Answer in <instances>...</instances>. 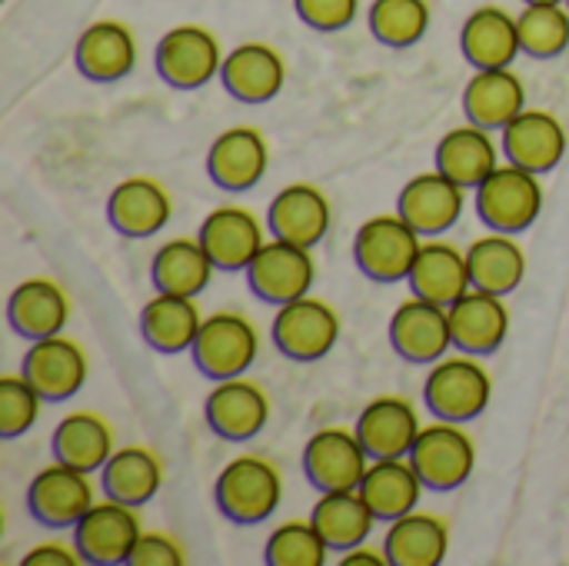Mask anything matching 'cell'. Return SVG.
<instances>
[{
    "instance_id": "obj_1",
    "label": "cell",
    "mask_w": 569,
    "mask_h": 566,
    "mask_svg": "<svg viewBox=\"0 0 569 566\" xmlns=\"http://www.w3.org/2000/svg\"><path fill=\"white\" fill-rule=\"evenodd\" d=\"M213 500L230 524L253 527L277 514L283 500V477L267 457L240 454L220 470L213 484Z\"/></svg>"
},
{
    "instance_id": "obj_2",
    "label": "cell",
    "mask_w": 569,
    "mask_h": 566,
    "mask_svg": "<svg viewBox=\"0 0 569 566\" xmlns=\"http://www.w3.org/2000/svg\"><path fill=\"white\" fill-rule=\"evenodd\" d=\"M493 397V380L480 357L460 354V357H443L430 364L427 384H423V404L437 420L450 424H470L477 420Z\"/></svg>"
},
{
    "instance_id": "obj_3",
    "label": "cell",
    "mask_w": 569,
    "mask_h": 566,
    "mask_svg": "<svg viewBox=\"0 0 569 566\" xmlns=\"http://www.w3.org/2000/svg\"><path fill=\"white\" fill-rule=\"evenodd\" d=\"M477 217L483 220L487 230L500 234H523L537 224L543 210V183L540 173L517 167V163H500L477 190Z\"/></svg>"
},
{
    "instance_id": "obj_4",
    "label": "cell",
    "mask_w": 569,
    "mask_h": 566,
    "mask_svg": "<svg viewBox=\"0 0 569 566\" xmlns=\"http://www.w3.org/2000/svg\"><path fill=\"white\" fill-rule=\"evenodd\" d=\"M423 240L427 237L400 214H377L357 230L353 260L373 284H400L410 277Z\"/></svg>"
},
{
    "instance_id": "obj_5",
    "label": "cell",
    "mask_w": 569,
    "mask_h": 566,
    "mask_svg": "<svg viewBox=\"0 0 569 566\" xmlns=\"http://www.w3.org/2000/svg\"><path fill=\"white\" fill-rule=\"evenodd\" d=\"M257 354H260L257 327L243 314H233V310H220L207 317L190 347V357L207 380L243 377L253 367Z\"/></svg>"
},
{
    "instance_id": "obj_6",
    "label": "cell",
    "mask_w": 569,
    "mask_h": 566,
    "mask_svg": "<svg viewBox=\"0 0 569 566\" xmlns=\"http://www.w3.org/2000/svg\"><path fill=\"white\" fill-rule=\"evenodd\" d=\"M270 337L277 344V350L287 360L297 364H317L323 360L337 340H340V317L330 304L317 300V297H297L290 304L277 307Z\"/></svg>"
},
{
    "instance_id": "obj_7",
    "label": "cell",
    "mask_w": 569,
    "mask_h": 566,
    "mask_svg": "<svg viewBox=\"0 0 569 566\" xmlns=\"http://www.w3.org/2000/svg\"><path fill=\"white\" fill-rule=\"evenodd\" d=\"M410 464L417 467L427 490H457L477 470L473 437L450 420L427 424L410 450Z\"/></svg>"
},
{
    "instance_id": "obj_8",
    "label": "cell",
    "mask_w": 569,
    "mask_h": 566,
    "mask_svg": "<svg viewBox=\"0 0 569 566\" xmlns=\"http://www.w3.org/2000/svg\"><path fill=\"white\" fill-rule=\"evenodd\" d=\"M140 517L137 507L120 500L93 504L73 527V547L83 564L120 566L130 564V554L140 540Z\"/></svg>"
},
{
    "instance_id": "obj_9",
    "label": "cell",
    "mask_w": 569,
    "mask_h": 566,
    "mask_svg": "<svg viewBox=\"0 0 569 566\" xmlns=\"http://www.w3.org/2000/svg\"><path fill=\"white\" fill-rule=\"evenodd\" d=\"M153 63H157V73L170 87H177V90H200L203 83L220 77L223 53H220V40L207 27L180 23V27H173V30H167L160 37Z\"/></svg>"
},
{
    "instance_id": "obj_10",
    "label": "cell",
    "mask_w": 569,
    "mask_h": 566,
    "mask_svg": "<svg viewBox=\"0 0 569 566\" xmlns=\"http://www.w3.org/2000/svg\"><path fill=\"white\" fill-rule=\"evenodd\" d=\"M370 460L373 457L367 454L357 430L347 427H323L303 447V474L317 487V494L360 490Z\"/></svg>"
},
{
    "instance_id": "obj_11",
    "label": "cell",
    "mask_w": 569,
    "mask_h": 566,
    "mask_svg": "<svg viewBox=\"0 0 569 566\" xmlns=\"http://www.w3.org/2000/svg\"><path fill=\"white\" fill-rule=\"evenodd\" d=\"M250 290L263 300V304H290L297 297H307L313 280H317V264L310 257V247L290 244V240H267L260 247V254L253 257V264L243 270Z\"/></svg>"
},
{
    "instance_id": "obj_12",
    "label": "cell",
    "mask_w": 569,
    "mask_h": 566,
    "mask_svg": "<svg viewBox=\"0 0 569 566\" xmlns=\"http://www.w3.org/2000/svg\"><path fill=\"white\" fill-rule=\"evenodd\" d=\"M390 347L397 357L407 364H437L450 354L453 347V330H450V307H440L423 297L403 300L387 327Z\"/></svg>"
},
{
    "instance_id": "obj_13",
    "label": "cell",
    "mask_w": 569,
    "mask_h": 566,
    "mask_svg": "<svg viewBox=\"0 0 569 566\" xmlns=\"http://www.w3.org/2000/svg\"><path fill=\"white\" fill-rule=\"evenodd\" d=\"M93 484L87 470L53 460L27 487V510L50 530H73L77 520L93 507Z\"/></svg>"
},
{
    "instance_id": "obj_14",
    "label": "cell",
    "mask_w": 569,
    "mask_h": 566,
    "mask_svg": "<svg viewBox=\"0 0 569 566\" xmlns=\"http://www.w3.org/2000/svg\"><path fill=\"white\" fill-rule=\"evenodd\" d=\"M20 374L37 387L43 404H63L87 384V354L63 334L40 337L30 340Z\"/></svg>"
},
{
    "instance_id": "obj_15",
    "label": "cell",
    "mask_w": 569,
    "mask_h": 566,
    "mask_svg": "<svg viewBox=\"0 0 569 566\" xmlns=\"http://www.w3.org/2000/svg\"><path fill=\"white\" fill-rule=\"evenodd\" d=\"M203 417L217 437L230 444H247L263 434L270 420V400L257 384L243 377L213 380V390L203 400Z\"/></svg>"
},
{
    "instance_id": "obj_16",
    "label": "cell",
    "mask_w": 569,
    "mask_h": 566,
    "mask_svg": "<svg viewBox=\"0 0 569 566\" xmlns=\"http://www.w3.org/2000/svg\"><path fill=\"white\" fill-rule=\"evenodd\" d=\"M463 203H467V187H460L443 170H430L403 183L397 197V214L410 220L423 237H440L460 220Z\"/></svg>"
},
{
    "instance_id": "obj_17",
    "label": "cell",
    "mask_w": 569,
    "mask_h": 566,
    "mask_svg": "<svg viewBox=\"0 0 569 566\" xmlns=\"http://www.w3.org/2000/svg\"><path fill=\"white\" fill-rule=\"evenodd\" d=\"M200 244L210 254L217 270H247L253 264V257L260 254V247L267 244L263 224L237 203L227 207H213L203 224H200Z\"/></svg>"
},
{
    "instance_id": "obj_18",
    "label": "cell",
    "mask_w": 569,
    "mask_h": 566,
    "mask_svg": "<svg viewBox=\"0 0 569 566\" xmlns=\"http://www.w3.org/2000/svg\"><path fill=\"white\" fill-rule=\"evenodd\" d=\"M270 147L267 137L253 127H230L213 137L207 150V173L220 190L243 193L267 177Z\"/></svg>"
},
{
    "instance_id": "obj_19",
    "label": "cell",
    "mask_w": 569,
    "mask_h": 566,
    "mask_svg": "<svg viewBox=\"0 0 569 566\" xmlns=\"http://www.w3.org/2000/svg\"><path fill=\"white\" fill-rule=\"evenodd\" d=\"M500 147L510 163L527 167L533 173H550L567 157V130L550 110L527 107L503 127Z\"/></svg>"
},
{
    "instance_id": "obj_20",
    "label": "cell",
    "mask_w": 569,
    "mask_h": 566,
    "mask_svg": "<svg viewBox=\"0 0 569 566\" xmlns=\"http://www.w3.org/2000/svg\"><path fill=\"white\" fill-rule=\"evenodd\" d=\"M220 80L240 103H270L287 83V63L270 43L247 40L223 57Z\"/></svg>"
},
{
    "instance_id": "obj_21",
    "label": "cell",
    "mask_w": 569,
    "mask_h": 566,
    "mask_svg": "<svg viewBox=\"0 0 569 566\" xmlns=\"http://www.w3.org/2000/svg\"><path fill=\"white\" fill-rule=\"evenodd\" d=\"M450 330H453V347L460 354H473V357L497 354L510 337L507 297L487 290H467L450 307Z\"/></svg>"
},
{
    "instance_id": "obj_22",
    "label": "cell",
    "mask_w": 569,
    "mask_h": 566,
    "mask_svg": "<svg viewBox=\"0 0 569 566\" xmlns=\"http://www.w3.org/2000/svg\"><path fill=\"white\" fill-rule=\"evenodd\" d=\"M170 193L150 177H127L107 197V220L120 237L143 240L170 224Z\"/></svg>"
},
{
    "instance_id": "obj_23",
    "label": "cell",
    "mask_w": 569,
    "mask_h": 566,
    "mask_svg": "<svg viewBox=\"0 0 569 566\" xmlns=\"http://www.w3.org/2000/svg\"><path fill=\"white\" fill-rule=\"evenodd\" d=\"M73 60H77V70L93 83L123 80L137 67L133 30L120 20H97L77 37Z\"/></svg>"
},
{
    "instance_id": "obj_24",
    "label": "cell",
    "mask_w": 569,
    "mask_h": 566,
    "mask_svg": "<svg viewBox=\"0 0 569 566\" xmlns=\"http://www.w3.org/2000/svg\"><path fill=\"white\" fill-rule=\"evenodd\" d=\"M267 227L273 237L313 250L330 230V200L313 183H290L270 200Z\"/></svg>"
},
{
    "instance_id": "obj_25",
    "label": "cell",
    "mask_w": 569,
    "mask_h": 566,
    "mask_svg": "<svg viewBox=\"0 0 569 566\" xmlns=\"http://www.w3.org/2000/svg\"><path fill=\"white\" fill-rule=\"evenodd\" d=\"M353 430L363 440L367 454L373 460H383V457H410L423 424H420L410 400H403V397H377L373 404L363 407Z\"/></svg>"
},
{
    "instance_id": "obj_26",
    "label": "cell",
    "mask_w": 569,
    "mask_h": 566,
    "mask_svg": "<svg viewBox=\"0 0 569 566\" xmlns=\"http://www.w3.org/2000/svg\"><path fill=\"white\" fill-rule=\"evenodd\" d=\"M523 110H527V87L510 67L477 70L463 87V113L477 127L503 130Z\"/></svg>"
},
{
    "instance_id": "obj_27",
    "label": "cell",
    "mask_w": 569,
    "mask_h": 566,
    "mask_svg": "<svg viewBox=\"0 0 569 566\" xmlns=\"http://www.w3.org/2000/svg\"><path fill=\"white\" fill-rule=\"evenodd\" d=\"M410 290L423 300H433L440 307H453L467 290H473L470 280V260L463 250H457L447 240H423L420 257L407 277Z\"/></svg>"
},
{
    "instance_id": "obj_28",
    "label": "cell",
    "mask_w": 569,
    "mask_h": 566,
    "mask_svg": "<svg viewBox=\"0 0 569 566\" xmlns=\"http://www.w3.org/2000/svg\"><path fill=\"white\" fill-rule=\"evenodd\" d=\"M460 50L473 70L510 67L517 60V53H523L517 17L507 13L503 7H493V3L473 10L460 30Z\"/></svg>"
},
{
    "instance_id": "obj_29",
    "label": "cell",
    "mask_w": 569,
    "mask_h": 566,
    "mask_svg": "<svg viewBox=\"0 0 569 566\" xmlns=\"http://www.w3.org/2000/svg\"><path fill=\"white\" fill-rule=\"evenodd\" d=\"M500 153H503V147H497V140L490 137L487 127L463 123L440 137L433 157H437V170L453 177L460 187L477 190L500 167Z\"/></svg>"
},
{
    "instance_id": "obj_30",
    "label": "cell",
    "mask_w": 569,
    "mask_h": 566,
    "mask_svg": "<svg viewBox=\"0 0 569 566\" xmlns=\"http://www.w3.org/2000/svg\"><path fill=\"white\" fill-rule=\"evenodd\" d=\"M67 317H70L67 294L60 290L57 280H47V277L23 280L7 300V324L23 340H40V337L63 334Z\"/></svg>"
},
{
    "instance_id": "obj_31",
    "label": "cell",
    "mask_w": 569,
    "mask_h": 566,
    "mask_svg": "<svg viewBox=\"0 0 569 566\" xmlns=\"http://www.w3.org/2000/svg\"><path fill=\"white\" fill-rule=\"evenodd\" d=\"M427 484L420 480L417 467L410 464V457H383V460H370L367 477L360 484L363 500L370 504V510L377 514V520L393 524L403 514L417 510L420 497H423Z\"/></svg>"
},
{
    "instance_id": "obj_32",
    "label": "cell",
    "mask_w": 569,
    "mask_h": 566,
    "mask_svg": "<svg viewBox=\"0 0 569 566\" xmlns=\"http://www.w3.org/2000/svg\"><path fill=\"white\" fill-rule=\"evenodd\" d=\"M200 327H203V317H200L193 297L157 290V297H150L140 310V337L157 354L190 350Z\"/></svg>"
},
{
    "instance_id": "obj_33",
    "label": "cell",
    "mask_w": 569,
    "mask_h": 566,
    "mask_svg": "<svg viewBox=\"0 0 569 566\" xmlns=\"http://www.w3.org/2000/svg\"><path fill=\"white\" fill-rule=\"evenodd\" d=\"M467 260H470L473 290H487L497 297H510L527 277V254L513 240V234L490 230L477 237L467 250Z\"/></svg>"
},
{
    "instance_id": "obj_34",
    "label": "cell",
    "mask_w": 569,
    "mask_h": 566,
    "mask_svg": "<svg viewBox=\"0 0 569 566\" xmlns=\"http://www.w3.org/2000/svg\"><path fill=\"white\" fill-rule=\"evenodd\" d=\"M310 520L320 530V537L327 540V547L343 550V554L353 547H363L373 534V524H380L360 490L320 494V500L310 510Z\"/></svg>"
},
{
    "instance_id": "obj_35",
    "label": "cell",
    "mask_w": 569,
    "mask_h": 566,
    "mask_svg": "<svg viewBox=\"0 0 569 566\" xmlns=\"http://www.w3.org/2000/svg\"><path fill=\"white\" fill-rule=\"evenodd\" d=\"M213 260L203 250L200 237H173L167 244H160V250L153 254L150 264V280L160 294H180V297H197L207 290V284L213 280Z\"/></svg>"
},
{
    "instance_id": "obj_36",
    "label": "cell",
    "mask_w": 569,
    "mask_h": 566,
    "mask_svg": "<svg viewBox=\"0 0 569 566\" xmlns=\"http://www.w3.org/2000/svg\"><path fill=\"white\" fill-rule=\"evenodd\" d=\"M450 550V530L440 517L410 510L390 524L383 554L390 566H440Z\"/></svg>"
},
{
    "instance_id": "obj_37",
    "label": "cell",
    "mask_w": 569,
    "mask_h": 566,
    "mask_svg": "<svg viewBox=\"0 0 569 566\" xmlns=\"http://www.w3.org/2000/svg\"><path fill=\"white\" fill-rule=\"evenodd\" d=\"M50 454L53 460L60 464H70L77 470H100L110 454H113V430L103 417L97 414H87V410H77V414H67L57 427H53V437H50Z\"/></svg>"
},
{
    "instance_id": "obj_38",
    "label": "cell",
    "mask_w": 569,
    "mask_h": 566,
    "mask_svg": "<svg viewBox=\"0 0 569 566\" xmlns=\"http://www.w3.org/2000/svg\"><path fill=\"white\" fill-rule=\"evenodd\" d=\"M100 484L110 500L143 507L163 487V464L147 447H123L113 450L110 460L100 467Z\"/></svg>"
},
{
    "instance_id": "obj_39",
    "label": "cell",
    "mask_w": 569,
    "mask_h": 566,
    "mask_svg": "<svg viewBox=\"0 0 569 566\" xmlns=\"http://www.w3.org/2000/svg\"><path fill=\"white\" fill-rule=\"evenodd\" d=\"M370 33L387 47H413L430 30L427 0H373L370 3Z\"/></svg>"
},
{
    "instance_id": "obj_40",
    "label": "cell",
    "mask_w": 569,
    "mask_h": 566,
    "mask_svg": "<svg viewBox=\"0 0 569 566\" xmlns=\"http://www.w3.org/2000/svg\"><path fill=\"white\" fill-rule=\"evenodd\" d=\"M520 47L537 60L560 57L569 47V7L563 3H527L517 13Z\"/></svg>"
},
{
    "instance_id": "obj_41",
    "label": "cell",
    "mask_w": 569,
    "mask_h": 566,
    "mask_svg": "<svg viewBox=\"0 0 569 566\" xmlns=\"http://www.w3.org/2000/svg\"><path fill=\"white\" fill-rule=\"evenodd\" d=\"M327 540L313 527V520H287L280 524L263 547L267 566H323L327 564Z\"/></svg>"
},
{
    "instance_id": "obj_42",
    "label": "cell",
    "mask_w": 569,
    "mask_h": 566,
    "mask_svg": "<svg viewBox=\"0 0 569 566\" xmlns=\"http://www.w3.org/2000/svg\"><path fill=\"white\" fill-rule=\"evenodd\" d=\"M43 397L23 374H3L0 377V437L13 440L27 434L40 417Z\"/></svg>"
},
{
    "instance_id": "obj_43",
    "label": "cell",
    "mask_w": 569,
    "mask_h": 566,
    "mask_svg": "<svg viewBox=\"0 0 569 566\" xmlns=\"http://www.w3.org/2000/svg\"><path fill=\"white\" fill-rule=\"evenodd\" d=\"M293 7L307 27H313L320 33H333V30H343L353 23L360 0H293Z\"/></svg>"
},
{
    "instance_id": "obj_44",
    "label": "cell",
    "mask_w": 569,
    "mask_h": 566,
    "mask_svg": "<svg viewBox=\"0 0 569 566\" xmlns=\"http://www.w3.org/2000/svg\"><path fill=\"white\" fill-rule=\"evenodd\" d=\"M187 564V554L183 547L167 537V534H140L133 554H130V564L127 566H183Z\"/></svg>"
},
{
    "instance_id": "obj_45",
    "label": "cell",
    "mask_w": 569,
    "mask_h": 566,
    "mask_svg": "<svg viewBox=\"0 0 569 566\" xmlns=\"http://www.w3.org/2000/svg\"><path fill=\"white\" fill-rule=\"evenodd\" d=\"M73 550H67L63 544H40L23 557V566H77L80 554H73Z\"/></svg>"
},
{
    "instance_id": "obj_46",
    "label": "cell",
    "mask_w": 569,
    "mask_h": 566,
    "mask_svg": "<svg viewBox=\"0 0 569 566\" xmlns=\"http://www.w3.org/2000/svg\"><path fill=\"white\" fill-rule=\"evenodd\" d=\"M380 564H390L387 560V554L380 550H370V547H353V550H347L343 554V560H340V566H380Z\"/></svg>"
},
{
    "instance_id": "obj_47",
    "label": "cell",
    "mask_w": 569,
    "mask_h": 566,
    "mask_svg": "<svg viewBox=\"0 0 569 566\" xmlns=\"http://www.w3.org/2000/svg\"><path fill=\"white\" fill-rule=\"evenodd\" d=\"M523 3H567V0H523Z\"/></svg>"
},
{
    "instance_id": "obj_48",
    "label": "cell",
    "mask_w": 569,
    "mask_h": 566,
    "mask_svg": "<svg viewBox=\"0 0 569 566\" xmlns=\"http://www.w3.org/2000/svg\"><path fill=\"white\" fill-rule=\"evenodd\" d=\"M567 7H569V0H567Z\"/></svg>"
}]
</instances>
